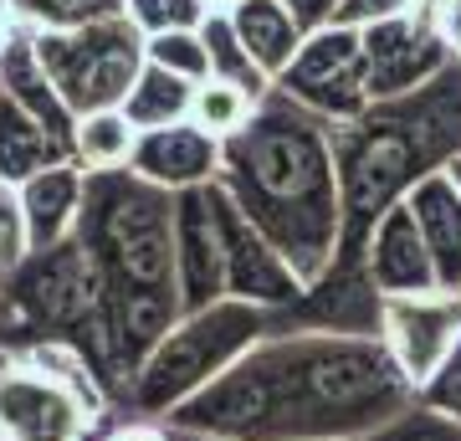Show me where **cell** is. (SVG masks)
<instances>
[{
    "label": "cell",
    "instance_id": "6da1fadb",
    "mask_svg": "<svg viewBox=\"0 0 461 441\" xmlns=\"http://www.w3.org/2000/svg\"><path fill=\"white\" fill-rule=\"evenodd\" d=\"M415 406L379 334L287 324L185 400L169 426L226 441H369Z\"/></svg>",
    "mask_w": 461,
    "mask_h": 441
},
{
    "label": "cell",
    "instance_id": "2e32d148",
    "mask_svg": "<svg viewBox=\"0 0 461 441\" xmlns=\"http://www.w3.org/2000/svg\"><path fill=\"white\" fill-rule=\"evenodd\" d=\"M0 98H11L16 108H26L36 124H47L57 139L72 144L77 114L67 108V98L57 93V82H51V72L41 67V51H36L32 26H21V32L5 41V51H0Z\"/></svg>",
    "mask_w": 461,
    "mask_h": 441
},
{
    "label": "cell",
    "instance_id": "ba28073f",
    "mask_svg": "<svg viewBox=\"0 0 461 441\" xmlns=\"http://www.w3.org/2000/svg\"><path fill=\"white\" fill-rule=\"evenodd\" d=\"M144 41L149 36L133 26V16L93 21V26H77V32H36L41 67L51 72L57 93L77 118L129 103L133 82L149 62Z\"/></svg>",
    "mask_w": 461,
    "mask_h": 441
},
{
    "label": "cell",
    "instance_id": "cb8c5ba5",
    "mask_svg": "<svg viewBox=\"0 0 461 441\" xmlns=\"http://www.w3.org/2000/svg\"><path fill=\"white\" fill-rule=\"evenodd\" d=\"M11 11L32 32H77L93 21L129 16V0H11Z\"/></svg>",
    "mask_w": 461,
    "mask_h": 441
},
{
    "label": "cell",
    "instance_id": "9a60e30c",
    "mask_svg": "<svg viewBox=\"0 0 461 441\" xmlns=\"http://www.w3.org/2000/svg\"><path fill=\"white\" fill-rule=\"evenodd\" d=\"M221 154L226 144L211 139L200 124H175V129H154L139 133V149H133V175H144L149 185H159L169 196H185V190H200V185H215L221 175Z\"/></svg>",
    "mask_w": 461,
    "mask_h": 441
},
{
    "label": "cell",
    "instance_id": "d590c367",
    "mask_svg": "<svg viewBox=\"0 0 461 441\" xmlns=\"http://www.w3.org/2000/svg\"><path fill=\"white\" fill-rule=\"evenodd\" d=\"M446 180L456 185V196H461V154H456V160H451V164H446Z\"/></svg>",
    "mask_w": 461,
    "mask_h": 441
},
{
    "label": "cell",
    "instance_id": "44dd1931",
    "mask_svg": "<svg viewBox=\"0 0 461 441\" xmlns=\"http://www.w3.org/2000/svg\"><path fill=\"white\" fill-rule=\"evenodd\" d=\"M190 103H195V82H185V78H175V72H165V67L144 62L129 103H123V114H129V124L139 133H154V129L185 124V118H190Z\"/></svg>",
    "mask_w": 461,
    "mask_h": 441
},
{
    "label": "cell",
    "instance_id": "4dcf8cb0",
    "mask_svg": "<svg viewBox=\"0 0 461 441\" xmlns=\"http://www.w3.org/2000/svg\"><path fill=\"white\" fill-rule=\"evenodd\" d=\"M108 441H180L169 421H144V416H129L108 431Z\"/></svg>",
    "mask_w": 461,
    "mask_h": 441
},
{
    "label": "cell",
    "instance_id": "e575fe53",
    "mask_svg": "<svg viewBox=\"0 0 461 441\" xmlns=\"http://www.w3.org/2000/svg\"><path fill=\"white\" fill-rule=\"evenodd\" d=\"M236 5H247V0H205V16H230Z\"/></svg>",
    "mask_w": 461,
    "mask_h": 441
},
{
    "label": "cell",
    "instance_id": "8992f818",
    "mask_svg": "<svg viewBox=\"0 0 461 441\" xmlns=\"http://www.w3.org/2000/svg\"><path fill=\"white\" fill-rule=\"evenodd\" d=\"M113 406L72 344H0V441H108Z\"/></svg>",
    "mask_w": 461,
    "mask_h": 441
},
{
    "label": "cell",
    "instance_id": "e0dca14e",
    "mask_svg": "<svg viewBox=\"0 0 461 441\" xmlns=\"http://www.w3.org/2000/svg\"><path fill=\"white\" fill-rule=\"evenodd\" d=\"M21 190V211H26V242L32 252H51L77 236V221H83V196H87V170L77 160L57 164V170H41L36 180L16 185Z\"/></svg>",
    "mask_w": 461,
    "mask_h": 441
},
{
    "label": "cell",
    "instance_id": "4316f807",
    "mask_svg": "<svg viewBox=\"0 0 461 441\" xmlns=\"http://www.w3.org/2000/svg\"><path fill=\"white\" fill-rule=\"evenodd\" d=\"M32 257L26 242V211H21V190L0 180V282L16 272L21 262Z\"/></svg>",
    "mask_w": 461,
    "mask_h": 441
},
{
    "label": "cell",
    "instance_id": "603a6c76",
    "mask_svg": "<svg viewBox=\"0 0 461 441\" xmlns=\"http://www.w3.org/2000/svg\"><path fill=\"white\" fill-rule=\"evenodd\" d=\"M257 93H247V87H236V82H221V78H205L195 87V103H190V124H200V129L211 133V139H236V133L251 124V114H257Z\"/></svg>",
    "mask_w": 461,
    "mask_h": 441
},
{
    "label": "cell",
    "instance_id": "277c9868",
    "mask_svg": "<svg viewBox=\"0 0 461 441\" xmlns=\"http://www.w3.org/2000/svg\"><path fill=\"white\" fill-rule=\"evenodd\" d=\"M461 154V62L405 98L369 103L359 118L333 124V160L344 190V252L333 267H364L369 231L411 200L420 180Z\"/></svg>",
    "mask_w": 461,
    "mask_h": 441
},
{
    "label": "cell",
    "instance_id": "8fae6325",
    "mask_svg": "<svg viewBox=\"0 0 461 441\" xmlns=\"http://www.w3.org/2000/svg\"><path fill=\"white\" fill-rule=\"evenodd\" d=\"M456 62L446 36L436 21L415 16H390V21H375L364 26V72H369V98L384 103V98H405L415 87H426Z\"/></svg>",
    "mask_w": 461,
    "mask_h": 441
},
{
    "label": "cell",
    "instance_id": "52a82bcc",
    "mask_svg": "<svg viewBox=\"0 0 461 441\" xmlns=\"http://www.w3.org/2000/svg\"><path fill=\"white\" fill-rule=\"evenodd\" d=\"M277 324L282 313H267L257 303H236V298H221L211 308L185 313L180 324L144 354V364L133 370L129 390H123L129 416L169 421L185 400H195L205 385H215L267 334H277Z\"/></svg>",
    "mask_w": 461,
    "mask_h": 441
},
{
    "label": "cell",
    "instance_id": "5b68a950",
    "mask_svg": "<svg viewBox=\"0 0 461 441\" xmlns=\"http://www.w3.org/2000/svg\"><path fill=\"white\" fill-rule=\"evenodd\" d=\"M0 344H72L77 354L103 375V385L123 406V364H118L113 313H108V288L98 278V262L87 246L72 242L32 252L16 272L5 278V318H0Z\"/></svg>",
    "mask_w": 461,
    "mask_h": 441
},
{
    "label": "cell",
    "instance_id": "d6a6232c",
    "mask_svg": "<svg viewBox=\"0 0 461 441\" xmlns=\"http://www.w3.org/2000/svg\"><path fill=\"white\" fill-rule=\"evenodd\" d=\"M436 26H441V36H446V47H451V57L461 62V0H451V5H446Z\"/></svg>",
    "mask_w": 461,
    "mask_h": 441
},
{
    "label": "cell",
    "instance_id": "d4e9b609",
    "mask_svg": "<svg viewBox=\"0 0 461 441\" xmlns=\"http://www.w3.org/2000/svg\"><path fill=\"white\" fill-rule=\"evenodd\" d=\"M144 57L154 67L175 72V78L195 82V87L211 78V51H205V41H200V26H195V32H159V36H149Z\"/></svg>",
    "mask_w": 461,
    "mask_h": 441
},
{
    "label": "cell",
    "instance_id": "7c38bea8",
    "mask_svg": "<svg viewBox=\"0 0 461 441\" xmlns=\"http://www.w3.org/2000/svg\"><path fill=\"white\" fill-rule=\"evenodd\" d=\"M379 339L390 349V360L405 370V380L420 390L441 370L451 344L461 339V293L384 298V308H379Z\"/></svg>",
    "mask_w": 461,
    "mask_h": 441
},
{
    "label": "cell",
    "instance_id": "f1b7e54d",
    "mask_svg": "<svg viewBox=\"0 0 461 441\" xmlns=\"http://www.w3.org/2000/svg\"><path fill=\"white\" fill-rule=\"evenodd\" d=\"M369 441H461V426L426 406H411V410H400L390 426H379Z\"/></svg>",
    "mask_w": 461,
    "mask_h": 441
},
{
    "label": "cell",
    "instance_id": "3957f363",
    "mask_svg": "<svg viewBox=\"0 0 461 441\" xmlns=\"http://www.w3.org/2000/svg\"><path fill=\"white\" fill-rule=\"evenodd\" d=\"M175 200L133 170H98L87 175L77 242L98 262L113 313L123 390L144 354L185 318L180 278H175Z\"/></svg>",
    "mask_w": 461,
    "mask_h": 441
},
{
    "label": "cell",
    "instance_id": "ffe728a7",
    "mask_svg": "<svg viewBox=\"0 0 461 441\" xmlns=\"http://www.w3.org/2000/svg\"><path fill=\"white\" fill-rule=\"evenodd\" d=\"M230 26L241 36V47L251 51V62L262 67L272 82L293 67V57L303 51V41H308V32L297 26V16L282 0H247V5H236V11H230Z\"/></svg>",
    "mask_w": 461,
    "mask_h": 441
},
{
    "label": "cell",
    "instance_id": "484cf974",
    "mask_svg": "<svg viewBox=\"0 0 461 441\" xmlns=\"http://www.w3.org/2000/svg\"><path fill=\"white\" fill-rule=\"evenodd\" d=\"M129 16L144 36L195 32L200 21H205V0H129Z\"/></svg>",
    "mask_w": 461,
    "mask_h": 441
},
{
    "label": "cell",
    "instance_id": "8d00e7d4",
    "mask_svg": "<svg viewBox=\"0 0 461 441\" xmlns=\"http://www.w3.org/2000/svg\"><path fill=\"white\" fill-rule=\"evenodd\" d=\"M180 441H226V436H195V431H175Z\"/></svg>",
    "mask_w": 461,
    "mask_h": 441
},
{
    "label": "cell",
    "instance_id": "74e56055",
    "mask_svg": "<svg viewBox=\"0 0 461 441\" xmlns=\"http://www.w3.org/2000/svg\"><path fill=\"white\" fill-rule=\"evenodd\" d=\"M0 318H5V282H0Z\"/></svg>",
    "mask_w": 461,
    "mask_h": 441
},
{
    "label": "cell",
    "instance_id": "7a4b0ae2",
    "mask_svg": "<svg viewBox=\"0 0 461 441\" xmlns=\"http://www.w3.org/2000/svg\"><path fill=\"white\" fill-rule=\"evenodd\" d=\"M215 185L262 226V236L293 262L308 288L339 262L344 190L329 118L308 114L303 103L272 87L247 129L226 139Z\"/></svg>",
    "mask_w": 461,
    "mask_h": 441
},
{
    "label": "cell",
    "instance_id": "5bb4252c",
    "mask_svg": "<svg viewBox=\"0 0 461 441\" xmlns=\"http://www.w3.org/2000/svg\"><path fill=\"white\" fill-rule=\"evenodd\" d=\"M364 272L375 282L379 298H411V293H446L436 282V262L426 252V236L415 226V211L400 200L384 216L369 242H364Z\"/></svg>",
    "mask_w": 461,
    "mask_h": 441
},
{
    "label": "cell",
    "instance_id": "4fadbf2b",
    "mask_svg": "<svg viewBox=\"0 0 461 441\" xmlns=\"http://www.w3.org/2000/svg\"><path fill=\"white\" fill-rule=\"evenodd\" d=\"M175 278L185 313H200L226 298V242L215 216V185L185 190L175 200Z\"/></svg>",
    "mask_w": 461,
    "mask_h": 441
},
{
    "label": "cell",
    "instance_id": "30bf717a",
    "mask_svg": "<svg viewBox=\"0 0 461 441\" xmlns=\"http://www.w3.org/2000/svg\"><path fill=\"white\" fill-rule=\"evenodd\" d=\"M215 216H221V242H226V298L297 318V308L308 303V282L293 272V262L267 242L262 226L221 185H215Z\"/></svg>",
    "mask_w": 461,
    "mask_h": 441
},
{
    "label": "cell",
    "instance_id": "1f68e13d",
    "mask_svg": "<svg viewBox=\"0 0 461 441\" xmlns=\"http://www.w3.org/2000/svg\"><path fill=\"white\" fill-rule=\"evenodd\" d=\"M282 5L297 16V26H303V32L313 36V32H323V26H333V11H339L344 0H282Z\"/></svg>",
    "mask_w": 461,
    "mask_h": 441
},
{
    "label": "cell",
    "instance_id": "7402d4cb",
    "mask_svg": "<svg viewBox=\"0 0 461 441\" xmlns=\"http://www.w3.org/2000/svg\"><path fill=\"white\" fill-rule=\"evenodd\" d=\"M133 149H139V129L129 124L123 108H103V114L77 118V133H72V154L87 175L98 170H129Z\"/></svg>",
    "mask_w": 461,
    "mask_h": 441
},
{
    "label": "cell",
    "instance_id": "ac0fdd59",
    "mask_svg": "<svg viewBox=\"0 0 461 441\" xmlns=\"http://www.w3.org/2000/svg\"><path fill=\"white\" fill-rule=\"evenodd\" d=\"M415 211V226L426 236V252L436 262V282L446 293H461V196L446 180V170H436L430 180H420L405 200Z\"/></svg>",
    "mask_w": 461,
    "mask_h": 441
},
{
    "label": "cell",
    "instance_id": "836d02e7",
    "mask_svg": "<svg viewBox=\"0 0 461 441\" xmlns=\"http://www.w3.org/2000/svg\"><path fill=\"white\" fill-rule=\"evenodd\" d=\"M21 32V21H16V11H11V0H0V51H5V41Z\"/></svg>",
    "mask_w": 461,
    "mask_h": 441
},
{
    "label": "cell",
    "instance_id": "9c48e42d",
    "mask_svg": "<svg viewBox=\"0 0 461 441\" xmlns=\"http://www.w3.org/2000/svg\"><path fill=\"white\" fill-rule=\"evenodd\" d=\"M277 93L303 103L308 114L329 118V124H348L369 108V72H364V32L354 26H323L303 41L293 67L272 82Z\"/></svg>",
    "mask_w": 461,
    "mask_h": 441
},
{
    "label": "cell",
    "instance_id": "83f0119b",
    "mask_svg": "<svg viewBox=\"0 0 461 441\" xmlns=\"http://www.w3.org/2000/svg\"><path fill=\"white\" fill-rule=\"evenodd\" d=\"M415 406H426V410H436V416L461 426V339L451 344V354L441 360V370L415 390Z\"/></svg>",
    "mask_w": 461,
    "mask_h": 441
},
{
    "label": "cell",
    "instance_id": "f546056e",
    "mask_svg": "<svg viewBox=\"0 0 461 441\" xmlns=\"http://www.w3.org/2000/svg\"><path fill=\"white\" fill-rule=\"evenodd\" d=\"M405 11H415V0H344V5L333 11V26H354V32H364V26H375V21L405 16Z\"/></svg>",
    "mask_w": 461,
    "mask_h": 441
},
{
    "label": "cell",
    "instance_id": "d6986e66",
    "mask_svg": "<svg viewBox=\"0 0 461 441\" xmlns=\"http://www.w3.org/2000/svg\"><path fill=\"white\" fill-rule=\"evenodd\" d=\"M72 144L57 139L47 124H36L26 108H16L11 98H0V180L5 185H26L36 180L41 170H57V164H72Z\"/></svg>",
    "mask_w": 461,
    "mask_h": 441
}]
</instances>
